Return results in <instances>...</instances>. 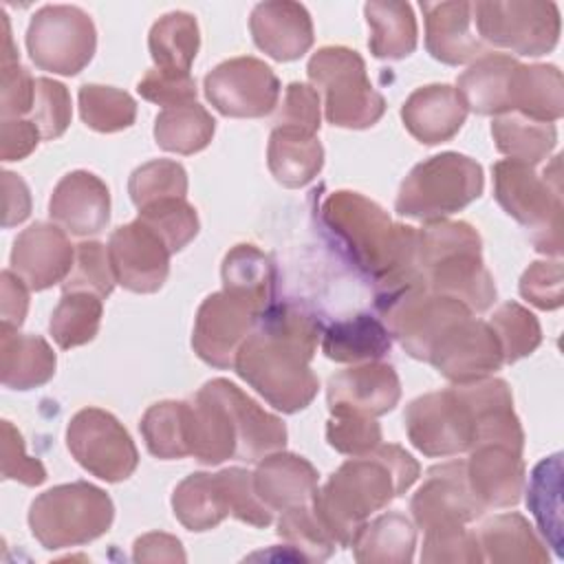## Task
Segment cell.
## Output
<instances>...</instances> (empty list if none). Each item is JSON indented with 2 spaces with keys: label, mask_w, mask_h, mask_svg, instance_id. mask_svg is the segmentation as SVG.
I'll return each instance as SVG.
<instances>
[{
  "label": "cell",
  "mask_w": 564,
  "mask_h": 564,
  "mask_svg": "<svg viewBox=\"0 0 564 564\" xmlns=\"http://www.w3.org/2000/svg\"><path fill=\"white\" fill-rule=\"evenodd\" d=\"M364 15L370 26L368 48L377 59H405L414 53L419 42V26L410 2H366Z\"/></svg>",
  "instance_id": "d590c367"
},
{
  "label": "cell",
  "mask_w": 564,
  "mask_h": 564,
  "mask_svg": "<svg viewBox=\"0 0 564 564\" xmlns=\"http://www.w3.org/2000/svg\"><path fill=\"white\" fill-rule=\"evenodd\" d=\"M416 458L394 443L341 463L317 489L313 507L337 542L348 549L364 522L403 496L419 478Z\"/></svg>",
  "instance_id": "7a4b0ae2"
},
{
  "label": "cell",
  "mask_w": 564,
  "mask_h": 564,
  "mask_svg": "<svg viewBox=\"0 0 564 564\" xmlns=\"http://www.w3.org/2000/svg\"><path fill=\"white\" fill-rule=\"evenodd\" d=\"M223 289L249 300L262 313L273 304L278 271L273 260L256 245L240 242L223 258Z\"/></svg>",
  "instance_id": "8d00e7d4"
},
{
  "label": "cell",
  "mask_w": 564,
  "mask_h": 564,
  "mask_svg": "<svg viewBox=\"0 0 564 564\" xmlns=\"http://www.w3.org/2000/svg\"><path fill=\"white\" fill-rule=\"evenodd\" d=\"M79 117L95 132H119L134 123L137 101L115 86L84 84L79 88Z\"/></svg>",
  "instance_id": "ee69618b"
},
{
  "label": "cell",
  "mask_w": 564,
  "mask_h": 564,
  "mask_svg": "<svg viewBox=\"0 0 564 564\" xmlns=\"http://www.w3.org/2000/svg\"><path fill=\"white\" fill-rule=\"evenodd\" d=\"M95 48V22L75 4H44L29 22L26 51L40 70L77 75L90 64Z\"/></svg>",
  "instance_id": "9c48e42d"
},
{
  "label": "cell",
  "mask_w": 564,
  "mask_h": 564,
  "mask_svg": "<svg viewBox=\"0 0 564 564\" xmlns=\"http://www.w3.org/2000/svg\"><path fill=\"white\" fill-rule=\"evenodd\" d=\"M249 29L256 46L275 62L300 59L315 40L311 13L304 4L291 0L256 4Z\"/></svg>",
  "instance_id": "7402d4cb"
},
{
  "label": "cell",
  "mask_w": 564,
  "mask_h": 564,
  "mask_svg": "<svg viewBox=\"0 0 564 564\" xmlns=\"http://www.w3.org/2000/svg\"><path fill=\"white\" fill-rule=\"evenodd\" d=\"M48 214L55 225L73 236H95L110 223L108 185L88 170H73L55 185Z\"/></svg>",
  "instance_id": "ffe728a7"
},
{
  "label": "cell",
  "mask_w": 564,
  "mask_h": 564,
  "mask_svg": "<svg viewBox=\"0 0 564 564\" xmlns=\"http://www.w3.org/2000/svg\"><path fill=\"white\" fill-rule=\"evenodd\" d=\"M57 357L40 335L0 328V379L11 390H33L55 375Z\"/></svg>",
  "instance_id": "f1b7e54d"
},
{
  "label": "cell",
  "mask_w": 564,
  "mask_h": 564,
  "mask_svg": "<svg viewBox=\"0 0 564 564\" xmlns=\"http://www.w3.org/2000/svg\"><path fill=\"white\" fill-rule=\"evenodd\" d=\"M474 29L487 46L524 57L551 53L560 42L562 20L555 2L546 0H480L471 2Z\"/></svg>",
  "instance_id": "ba28073f"
},
{
  "label": "cell",
  "mask_w": 564,
  "mask_h": 564,
  "mask_svg": "<svg viewBox=\"0 0 564 564\" xmlns=\"http://www.w3.org/2000/svg\"><path fill=\"white\" fill-rule=\"evenodd\" d=\"M137 218L154 234H159L172 253L185 249L200 229L196 209L187 203V198L178 196L161 198L139 207Z\"/></svg>",
  "instance_id": "bcb514c9"
},
{
  "label": "cell",
  "mask_w": 564,
  "mask_h": 564,
  "mask_svg": "<svg viewBox=\"0 0 564 564\" xmlns=\"http://www.w3.org/2000/svg\"><path fill=\"white\" fill-rule=\"evenodd\" d=\"M467 112L458 90L447 84L421 86L401 106L405 130L423 145H438L456 137Z\"/></svg>",
  "instance_id": "d4e9b609"
},
{
  "label": "cell",
  "mask_w": 564,
  "mask_h": 564,
  "mask_svg": "<svg viewBox=\"0 0 564 564\" xmlns=\"http://www.w3.org/2000/svg\"><path fill=\"white\" fill-rule=\"evenodd\" d=\"M403 421L410 443L430 458L458 456L476 445L474 412L456 383L410 401Z\"/></svg>",
  "instance_id": "30bf717a"
},
{
  "label": "cell",
  "mask_w": 564,
  "mask_h": 564,
  "mask_svg": "<svg viewBox=\"0 0 564 564\" xmlns=\"http://www.w3.org/2000/svg\"><path fill=\"white\" fill-rule=\"evenodd\" d=\"M267 165L280 185L297 189L319 174L324 148L317 134L275 126L267 145Z\"/></svg>",
  "instance_id": "4dcf8cb0"
},
{
  "label": "cell",
  "mask_w": 564,
  "mask_h": 564,
  "mask_svg": "<svg viewBox=\"0 0 564 564\" xmlns=\"http://www.w3.org/2000/svg\"><path fill=\"white\" fill-rule=\"evenodd\" d=\"M491 137L496 150L509 161H518L524 165H538L544 161L557 143L555 123L533 121L520 112L498 115L491 121Z\"/></svg>",
  "instance_id": "ab89813d"
},
{
  "label": "cell",
  "mask_w": 564,
  "mask_h": 564,
  "mask_svg": "<svg viewBox=\"0 0 564 564\" xmlns=\"http://www.w3.org/2000/svg\"><path fill=\"white\" fill-rule=\"evenodd\" d=\"M482 560L494 564H544L549 562L546 544L535 535L522 513H500L489 518L476 533Z\"/></svg>",
  "instance_id": "1f68e13d"
},
{
  "label": "cell",
  "mask_w": 564,
  "mask_h": 564,
  "mask_svg": "<svg viewBox=\"0 0 564 564\" xmlns=\"http://www.w3.org/2000/svg\"><path fill=\"white\" fill-rule=\"evenodd\" d=\"M108 256L117 284L132 293H156L167 280L172 251L139 218L110 234Z\"/></svg>",
  "instance_id": "2e32d148"
},
{
  "label": "cell",
  "mask_w": 564,
  "mask_h": 564,
  "mask_svg": "<svg viewBox=\"0 0 564 564\" xmlns=\"http://www.w3.org/2000/svg\"><path fill=\"white\" fill-rule=\"evenodd\" d=\"M322 115H319V93L304 82H291L284 93L282 110L275 117L278 128H295L308 134H317Z\"/></svg>",
  "instance_id": "9f6ffc18"
},
{
  "label": "cell",
  "mask_w": 564,
  "mask_h": 564,
  "mask_svg": "<svg viewBox=\"0 0 564 564\" xmlns=\"http://www.w3.org/2000/svg\"><path fill=\"white\" fill-rule=\"evenodd\" d=\"M421 11L425 18V48L434 59L460 66L489 53L474 29L471 2H421Z\"/></svg>",
  "instance_id": "cb8c5ba5"
},
{
  "label": "cell",
  "mask_w": 564,
  "mask_h": 564,
  "mask_svg": "<svg viewBox=\"0 0 564 564\" xmlns=\"http://www.w3.org/2000/svg\"><path fill=\"white\" fill-rule=\"evenodd\" d=\"M192 403V456L203 465H220L238 456V436L225 403L209 381Z\"/></svg>",
  "instance_id": "f546056e"
},
{
  "label": "cell",
  "mask_w": 564,
  "mask_h": 564,
  "mask_svg": "<svg viewBox=\"0 0 564 564\" xmlns=\"http://www.w3.org/2000/svg\"><path fill=\"white\" fill-rule=\"evenodd\" d=\"M42 134L31 119H2L0 123V159L22 161L40 143Z\"/></svg>",
  "instance_id": "91938a15"
},
{
  "label": "cell",
  "mask_w": 564,
  "mask_h": 564,
  "mask_svg": "<svg viewBox=\"0 0 564 564\" xmlns=\"http://www.w3.org/2000/svg\"><path fill=\"white\" fill-rule=\"evenodd\" d=\"M465 476L474 498L482 509H502L520 502L524 491V460L522 454L496 443L476 445L465 460Z\"/></svg>",
  "instance_id": "44dd1931"
},
{
  "label": "cell",
  "mask_w": 564,
  "mask_h": 564,
  "mask_svg": "<svg viewBox=\"0 0 564 564\" xmlns=\"http://www.w3.org/2000/svg\"><path fill=\"white\" fill-rule=\"evenodd\" d=\"M145 447L161 460L192 456V403L159 401L145 410L139 423Z\"/></svg>",
  "instance_id": "f35d334b"
},
{
  "label": "cell",
  "mask_w": 564,
  "mask_h": 564,
  "mask_svg": "<svg viewBox=\"0 0 564 564\" xmlns=\"http://www.w3.org/2000/svg\"><path fill=\"white\" fill-rule=\"evenodd\" d=\"M35 99V79L18 62H2L0 77V115L2 119H22L31 115Z\"/></svg>",
  "instance_id": "6f0895ef"
},
{
  "label": "cell",
  "mask_w": 564,
  "mask_h": 564,
  "mask_svg": "<svg viewBox=\"0 0 564 564\" xmlns=\"http://www.w3.org/2000/svg\"><path fill=\"white\" fill-rule=\"evenodd\" d=\"M355 560L361 564H408L416 549V529L399 511L366 520L352 540Z\"/></svg>",
  "instance_id": "e575fe53"
},
{
  "label": "cell",
  "mask_w": 564,
  "mask_h": 564,
  "mask_svg": "<svg viewBox=\"0 0 564 564\" xmlns=\"http://www.w3.org/2000/svg\"><path fill=\"white\" fill-rule=\"evenodd\" d=\"M130 200L139 207L161 198L187 196V172L181 163L170 159H154L139 165L128 181Z\"/></svg>",
  "instance_id": "c3c4849f"
},
{
  "label": "cell",
  "mask_w": 564,
  "mask_h": 564,
  "mask_svg": "<svg viewBox=\"0 0 564 564\" xmlns=\"http://www.w3.org/2000/svg\"><path fill=\"white\" fill-rule=\"evenodd\" d=\"M253 489L271 511L308 505L317 494V469L300 454H267L253 471Z\"/></svg>",
  "instance_id": "484cf974"
},
{
  "label": "cell",
  "mask_w": 564,
  "mask_h": 564,
  "mask_svg": "<svg viewBox=\"0 0 564 564\" xmlns=\"http://www.w3.org/2000/svg\"><path fill=\"white\" fill-rule=\"evenodd\" d=\"M518 59L507 53H485L458 77L456 90L467 110L476 115L511 112V75Z\"/></svg>",
  "instance_id": "83f0119b"
},
{
  "label": "cell",
  "mask_w": 564,
  "mask_h": 564,
  "mask_svg": "<svg viewBox=\"0 0 564 564\" xmlns=\"http://www.w3.org/2000/svg\"><path fill=\"white\" fill-rule=\"evenodd\" d=\"M494 196L498 205L531 231L533 249L544 256H562V178L560 154L551 167L538 174L533 165L502 159L494 163Z\"/></svg>",
  "instance_id": "277c9868"
},
{
  "label": "cell",
  "mask_w": 564,
  "mask_h": 564,
  "mask_svg": "<svg viewBox=\"0 0 564 564\" xmlns=\"http://www.w3.org/2000/svg\"><path fill=\"white\" fill-rule=\"evenodd\" d=\"M399 399V375L383 361L355 364L333 375L326 386L330 414H364L377 419L394 410Z\"/></svg>",
  "instance_id": "ac0fdd59"
},
{
  "label": "cell",
  "mask_w": 564,
  "mask_h": 564,
  "mask_svg": "<svg viewBox=\"0 0 564 564\" xmlns=\"http://www.w3.org/2000/svg\"><path fill=\"white\" fill-rule=\"evenodd\" d=\"M306 75L324 95L326 121L337 128L366 130L386 112V99L368 79L364 57L348 46H322L311 55Z\"/></svg>",
  "instance_id": "52a82bcc"
},
{
  "label": "cell",
  "mask_w": 564,
  "mask_h": 564,
  "mask_svg": "<svg viewBox=\"0 0 564 564\" xmlns=\"http://www.w3.org/2000/svg\"><path fill=\"white\" fill-rule=\"evenodd\" d=\"M104 315V302L88 291L62 293L57 306L51 313L48 330L53 341L62 348H77L95 339Z\"/></svg>",
  "instance_id": "7bdbcfd3"
},
{
  "label": "cell",
  "mask_w": 564,
  "mask_h": 564,
  "mask_svg": "<svg viewBox=\"0 0 564 564\" xmlns=\"http://www.w3.org/2000/svg\"><path fill=\"white\" fill-rule=\"evenodd\" d=\"M207 101L225 117L258 119L278 106L280 79L258 57H231L214 66L203 79Z\"/></svg>",
  "instance_id": "4fadbf2b"
},
{
  "label": "cell",
  "mask_w": 564,
  "mask_h": 564,
  "mask_svg": "<svg viewBox=\"0 0 564 564\" xmlns=\"http://www.w3.org/2000/svg\"><path fill=\"white\" fill-rule=\"evenodd\" d=\"M416 262L432 293L485 313L496 302V282L482 262V240L463 220H430L416 234Z\"/></svg>",
  "instance_id": "3957f363"
},
{
  "label": "cell",
  "mask_w": 564,
  "mask_h": 564,
  "mask_svg": "<svg viewBox=\"0 0 564 564\" xmlns=\"http://www.w3.org/2000/svg\"><path fill=\"white\" fill-rule=\"evenodd\" d=\"M427 364L452 383H471L500 370L505 357L491 326L474 315H465L436 337Z\"/></svg>",
  "instance_id": "9a60e30c"
},
{
  "label": "cell",
  "mask_w": 564,
  "mask_h": 564,
  "mask_svg": "<svg viewBox=\"0 0 564 564\" xmlns=\"http://www.w3.org/2000/svg\"><path fill=\"white\" fill-rule=\"evenodd\" d=\"M383 324L399 346L414 359L427 361L436 337L456 319L474 315L463 302L432 293L427 286H412L377 306Z\"/></svg>",
  "instance_id": "7c38bea8"
},
{
  "label": "cell",
  "mask_w": 564,
  "mask_h": 564,
  "mask_svg": "<svg viewBox=\"0 0 564 564\" xmlns=\"http://www.w3.org/2000/svg\"><path fill=\"white\" fill-rule=\"evenodd\" d=\"M0 430H2V441H0L2 478L22 482L26 487L42 485L46 480V467L42 465V460L26 454L20 430L11 421H2Z\"/></svg>",
  "instance_id": "11a10c76"
},
{
  "label": "cell",
  "mask_w": 564,
  "mask_h": 564,
  "mask_svg": "<svg viewBox=\"0 0 564 564\" xmlns=\"http://www.w3.org/2000/svg\"><path fill=\"white\" fill-rule=\"evenodd\" d=\"M278 535L289 549L297 551L300 560L306 562H324L337 549V542L319 520L313 502L282 511L278 520Z\"/></svg>",
  "instance_id": "f6af8a7d"
},
{
  "label": "cell",
  "mask_w": 564,
  "mask_h": 564,
  "mask_svg": "<svg viewBox=\"0 0 564 564\" xmlns=\"http://www.w3.org/2000/svg\"><path fill=\"white\" fill-rule=\"evenodd\" d=\"M328 445L346 456H361L372 452L381 441V425L364 414H330L326 423Z\"/></svg>",
  "instance_id": "f5cc1de1"
},
{
  "label": "cell",
  "mask_w": 564,
  "mask_h": 564,
  "mask_svg": "<svg viewBox=\"0 0 564 564\" xmlns=\"http://www.w3.org/2000/svg\"><path fill=\"white\" fill-rule=\"evenodd\" d=\"M117 284L108 247L97 240H86L75 247V264L62 282V291H88L106 300Z\"/></svg>",
  "instance_id": "681fc988"
},
{
  "label": "cell",
  "mask_w": 564,
  "mask_h": 564,
  "mask_svg": "<svg viewBox=\"0 0 564 564\" xmlns=\"http://www.w3.org/2000/svg\"><path fill=\"white\" fill-rule=\"evenodd\" d=\"M66 445L88 474L106 482L130 478L139 465L132 436L115 414L101 408H84L70 416Z\"/></svg>",
  "instance_id": "8fae6325"
},
{
  "label": "cell",
  "mask_w": 564,
  "mask_h": 564,
  "mask_svg": "<svg viewBox=\"0 0 564 564\" xmlns=\"http://www.w3.org/2000/svg\"><path fill=\"white\" fill-rule=\"evenodd\" d=\"M410 511L414 524L423 531L447 524H467L485 513L467 485L465 460L430 467L425 482L410 500Z\"/></svg>",
  "instance_id": "e0dca14e"
},
{
  "label": "cell",
  "mask_w": 564,
  "mask_h": 564,
  "mask_svg": "<svg viewBox=\"0 0 564 564\" xmlns=\"http://www.w3.org/2000/svg\"><path fill=\"white\" fill-rule=\"evenodd\" d=\"M421 562L441 564V562H485L476 533L467 531L465 524L434 527L425 531Z\"/></svg>",
  "instance_id": "816d5d0a"
},
{
  "label": "cell",
  "mask_w": 564,
  "mask_h": 564,
  "mask_svg": "<svg viewBox=\"0 0 564 564\" xmlns=\"http://www.w3.org/2000/svg\"><path fill=\"white\" fill-rule=\"evenodd\" d=\"M262 311L249 300L229 293L216 291L207 295L194 319L192 348L207 366L229 370L236 364V355L242 341L258 326Z\"/></svg>",
  "instance_id": "5bb4252c"
},
{
  "label": "cell",
  "mask_w": 564,
  "mask_h": 564,
  "mask_svg": "<svg viewBox=\"0 0 564 564\" xmlns=\"http://www.w3.org/2000/svg\"><path fill=\"white\" fill-rule=\"evenodd\" d=\"M322 319L295 302H273L242 341L234 370L269 405L295 414L313 403L319 379L311 370Z\"/></svg>",
  "instance_id": "6da1fadb"
},
{
  "label": "cell",
  "mask_w": 564,
  "mask_h": 564,
  "mask_svg": "<svg viewBox=\"0 0 564 564\" xmlns=\"http://www.w3.org/2000/svg\"><path fill=\"white\" fill-rule=\"evenodd\" d=\"M134 562H185V551L178 538L170 533H145L134 540Z\"/></svg>",
  "instance_id": "6125c7cd"
},
{
  "label": "cell",
  "mask_w": 564,
  "mask_h": 564,
  "mask_svg": "<svg viewBox=\"0 0 564 564\" xmlns=\"http://www.w3.org/2000/svg\"><path fill=\"white\" fill-rule=\"evenodd\" d=\"M75 247L66 231L53 223H33L13 242L11 271L31 289L44 291L68 278Z\"/></svg>",
  "instance_id": "d6986e66"
},
{
  "label": "cell",
  "mask_w": 564,
  "mask_h": 564,
  "mask_svg": "<svg viewBox=\"0 0 564 564\" xmlns=\"http://www.w3.org/2000/svg\"><path fill=\"white\" fill-rule=\"evenodd\" d=\"M520 295L540 311L564 304V267L560 260H535L520 278Z\"/></svg>",
  "instance_id": "db71d44e"
},
{
  "label": "cell",
  "mask_w": 564,
  "mask_h": 564,
  "mask_svg": "<svg viewBox=\"0 0 564 564\" xmlns=\"http://www.w3.org/2000/svg\"><path fill=\"white\" fill-rule=\"evenodd\" d=\"M70 93L51 77L35 79V99L31 108V121L40 130L42 139H57L70 126Z\"/></svg>",
  "instance_id": "f907efd6"
},
{
  "label": "cell",
  "mask_w": 564,
  "mask_h": 564,
  "mask_svg": "<svg viewBox=\"0 0 564 564\" xmlns=\"http://www.w3.org/2000/svg\"><path fill=\"white\" fill-rule=\"evenodd\" d=\"M137 93L152 104L159 106H183V104H192L196 99V79L192 75H165L156 68L148 70L139 84H137Z\"/></svg>",
  "instance_id": "680465c9"
},
{
  "label": "cell",
  "mask_w": 564,
  "mask_h": 564,
  "mask_svg": "<svg viewBox=\"0 0 564 564\" xmlns=\"http://www.w3.org/2000/svg\"><path fill=\"white\" fill-rule=\"evenodd\" d=\"M172 511L187 531H209L231 516L229 485L223 474L196 471L183 478L172 494Z\"/></svg>",
  "instance_id": "4316f807"
},
{
  "label": "cell",
  "mask_w": 564,
  "mask_h": 564,
  "mask_svg": "<svg viewBox=\"0 0 564 564\" xmlns=\"http://www.w3.org/2000/svg\"><path fill=\"white\" fill-rule=\"evenodd\" d=\"M2 192H4V196H2V205H4L2 227L9 229V227L20 225L22 220L29 218V214H31V194H29L26 183L9 170L2 172Z\"/></svg>",
  "instance_id": "be15d7a7"
},
{
  "label": "cell",
  "mask_w": 564,
  "mask_h": 564,
  "mask_svg": "<svg viewBox=\"0 0 564 564\" xmlns=\"http://www.w3.org/2000/svg\"><path fill=\"white\" fill-rule=\"evenodd\" d=\"M496 333L505 364H516L529 357L542 344V328L538 317L518 302L500 304L487 322Z\"/></svg>",
  "instance_id": "7dc6e473"
},
{
  "label": "cell",
  "mask_w": 564,
  "mask_h": 564,
  "mask_svg": "<svg viewBox=\"0 0 564 564\" xmlns=\"http://www.w3.org/2000/svg\"><path fill=\"white\" fill-rule=\"evenodd\" d=\"M392 337L386 324L368 313L333 322L322 333V352L337 364L379 361L390 352Z\"/></svg>",
  "instance_id": "d6a6232c"
},
{
  "label": "cell",
  "mask_w": 564,
  "mask_h": 564,
  "mask_svg": "<svg viewBox=\"0 0 564 564\" xmlns=\"http://www.w3.org/2000/svg\"><path fill=\"white\" fill-rule=\"evenodd\" d=\"M209 386L225 403L231 423L238 436V456L240 460L256 463L267 454L280 452L286 445V425L280 416L267 412L258 401H253L247 392H242L229 379H212Z\"/></svg>",
  "instance_id": "603a6c76"
},
{
  "label": "cell",
  "mask_w": 564,
  "mask_h": 564,
  "mask_svg": "<svg viewBox=\"0 0 564 564\" xmlns=\"http://www.w3.org/2000/svg\"><path fill=\"white\" fill-rule=\"evenodd\" d=\"M216 132V121L205 106L192 101L163 108L154 119V141L165 152L196 154L205 150Z\"/></svg>",
  "instance_id": "60d3db41"
},
{
  "label": "cell",
  "mask_w": 564,
  "mask_h": 564,
  "mask_svg": "<svg viewBox=\"0 0 564 564\" xmlns=\"http://www.w3.org/2000/svg\"><path fill=\"white\" fill-rule=\"evenodd\" d=\"M511 112L553 123L564 115V79L555 64L518 62L511 75Z\"/></svg>",
  "instance_id": "836d02e7"
},
{
  "label": "cell",
  "mask_w": 564,
  "mask_h": 564,
  "mask_svg": "<svg viewBox=\"0 0 564 564\" xmlns=\"http://www.w3.org/2000/svg\"><path fill=\"white\" fill-rule=\"evenodd\" d=\"M527 507L549 546L562 555V454H553L533 467Z\"/></svg>",
  "instance_id": "b9f144b4"
},
{
  "label": "cell",
  "mask_w": 564,
  "mask_h": 564,
  "mask_svg": "<svg viewBox=\"0 0 564 564\" xmlns=\"http://www.w3.org/2000/svg\"><path fill=\"white\" fill-rule=\"evenodd\" d=\"M112 520L110 496L86 480L55 485L40 494L29 509L31 533L46 551L88 544L104 535Z\"/></svg>",
  "instance_id": "8992f818"
},
{
  "label": "cell",
  "mask_w": 564,
  "mask_h": 564,
  "mask_svg": "<svg viewBox=\"0 0 564 564\" xmlns=\"http://www.w3.org/2000/svg\"><path fill=\"white\" fill-rule=\"evenodd\" d=\"M482 189L485 174L478 161L460 152H441L408 172L394 209L414 220H441L471 205Z\"/></svg>",
  "instance_id": "5b68a950"
},
{
  "label": "cell",
  "mask_w": 564,
  "mask_h": 564,
  "mask_svg": "<svg viewBox=\"0 0 564 564\" xmlns=\"http://www.w3.org/2000/svg\"><path fill=\"white\" fill-rule=\"evenodd\" d=\"M200 46L198 22L187 11H170L159 18L148 35L154 68L165 75H192V62Z\"/></svg>",
  "instance_id": "74e56055"
},
{
  "label": "cell",
  "mask_w": 564,
  "mask_h": 564,
  "mask_svg": "<svg viewBox=\"0 0 564 564\" xmlns=\"http://www.w3.org/2000/svg\"><path fill=\"white\" fill-rule=\"evenodd\" d=\"M0 289H2V328L18 330L24 324L26 311H29V286L11 271L4 269L0 275Z\"/></svg>",
  "instance_id": "94428289"
}]
</instances>
